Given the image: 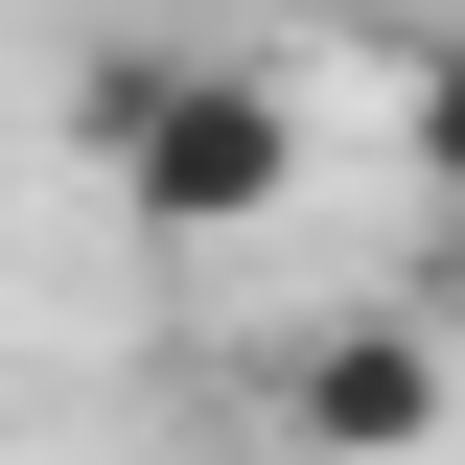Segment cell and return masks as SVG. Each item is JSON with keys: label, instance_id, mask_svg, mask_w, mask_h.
<instances>
[{"label": "cell", "instance_id": "6da1fadb", "mask_svg": "<svg viewBox=\"0 0 465 465\" xmlns=\"http://www.w3.org/2000/svg\"><path fill=\"white\" fill-rule=\"evenodd\" d=\"M70 140L116 163V232H280V186H302V116H280V70L256 47H94L70 70Z\"/></svg>", "mask_w": 465, "mask_h": 465}, {"label": "cell", "instance_id": "7a4b0ae2", "mask_svg": "<svg viewBox=\"0 0 465 465\" xmlns=\"http://www.w3.org/2000/svg\"><path fill=\"white\" fill-rule=\"evenodd\" d=\"M280 442L302 465H442L465 442V349L419 326V302H349V326L280 349Z\"/></svg>", "mask_w": 465, "mask_h": 465}, {"label": "cell", "instance_id": "3957f363", "mask_svg": "<svg viewBox=\"0 0 465 465\" xmlns=\"http://www.w3.org/2000/svg\"><path fill=\"white\" fill-rule=\"evenodd\" d=\"M396 163H419V210L465 232V24H442L419 70H396Z\"/></svg>", "mask_w": 465, "mask_h": 465}]
</instances>
